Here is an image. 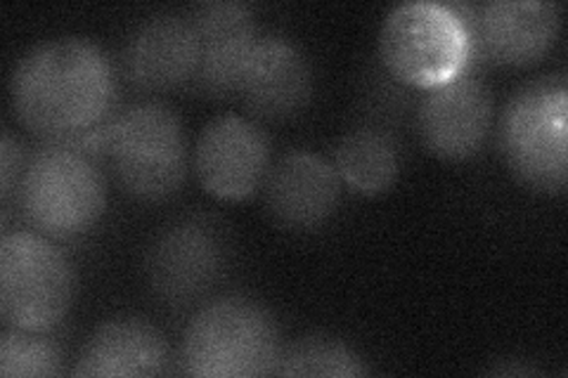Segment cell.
Here are the masks:
<instances>
[{
  "label": "cell",
  "mask_w": 568,
  "mask_h": 378,
  "mask_svg": "<svg viewBox=\"0 0 568 378\" xmlns=\"http://www.w3.org/2000/svg\"><path fill=\"white\" fill-rule=\"evenodd\" d=\"M114 100L110 58L81 35L33 45L12 69L10 102L17 121L43 142H64L98 159Z\"/></svg>",
  "instance_id": "obj_1"
},
{
  "label": "cell",
  "mask_w": 568,
  "mask_h": 378,
  "mask_svg": "<svg viewBox=\"0 0 568 378\" xmlns=\"http://www.w3.org/2000/svg\"><path fill=\"white\" fill-rule=\"evenodd\" d=\"M280 334L265 305L223 296L192 317L181 340L183 374L197 378H258L277 374Z\"/></svg>",
  "instance_id": "obj_2"
},
{
  "label": "cell",
  "mask_w": 568,
  "mask_h": 378,
  "mask_svg": "<svg viewBox=\"0 0 568 378\" xmlns=\"http://www.w3.org/2000/svg\"><path fill=\"white\" fill-rule=\"evenodd\" d=\"M22 213L48 239H77L91 232L106 206L100 159L64 142H43L24 164Z\"/></svg>",
  "instance_id": "obj_3"
},
{
  "label": "cell",
  "mask_w": 568,
  "mask_h": 378,
  "mask_svg": "<svg viewBox=\"0 0 568 378\" xmlns=\"http://www.w3.org/2000/svg\"><path fill=\"white\" fill-rule=\"evenodd\" d=\"M102 159L133 200L164 202L187 175L183 123L162 102H138L106 123Z\"/></svg>",
  "instance_id": "obj_4"
},
{
  "label": "cell",
  "mask_w": 568,
  "mask_h": 378,
  "mask_svg": "<svg viewBox=\"0 0 568 378\" xmlns=\"http://www.w3.org/2000/svg\"><path fill=\"white\" fill-rule=\"evenodd\" d=\"M497 142L509 171L524 185L561 194L568 185L566 76H542L519 88L500 116Z\"/></svg>",
  "instance_id": "obj_5"
},
{
  "label": "cell",
  "mask_w": 568,
  "mask_h": 378,
  "mask_svg": "<svg viewBox=\"0 0 568 378\" xmlns=\"http://www.w3.org/2000/svg\"><path fill=\"white\" fill-rule=\"evenodd\" d=\"M74 300V269L39 232H8L0 239V315L6 327L52 331Z\"/></svg>",
  "instance_id": "obj_6"
},
{
  "label": "cell",
  "mask_w": 568,
  "mask_h": 378,
  "mask_svg": "<svg viewBox=\"0 0 568 378\" xmlns=\"http://www.w3.org/2000/svg\"><path fill=\"white\" fill-rule=\"evenodd\" d=\"M379 52L390 76L432 90L471 67L469 35L450 6L403 3L386 14Z\"/></svg>",
  "instance_id": "obj_7"
},
{
  "label": "cell",
  "mask_w": 568,
  "mask_h": 378,
  "mask_svg": "<svg viewBox=\"0 0 568 378\" xmlns=\"http://www.w3.org/2000/svg\"><path fill=\"white\" fill-rule=\"evenodd\" d=\"M469 35L471 64L530 67L540 62L561 29V8L542 0H493L484 6H450Z\"/></svg>",
  "instance_id": "obj_8"
},
{
  "label": "cell",
  "mask_w": 568,
  "mask_h": 378,
  "mask_svg": "<svg viewBox=\"0 0 568 378\" xmlns=\"http://www.w3.org/2000/svg\"><path fill=\"white\" fill-rule=\"evenodd\" d=\"M225 260L223 234L204 218H185L156 234L145 256V277L156 298L187 305L221 279Z\"/></svg>",
  "instance_id": "obj_9"
},
{
  "label": "cell",
  "mask_w": 568,
  "mask_h": 378,
  "mask_svg": "<svg viewBox=\"0 0 568 378\" xmlns=\"http://www.w3.org/2000/svg\"><path fill=\"white\" fill-rule=\"evenodd\" d=\"M200 185L221 202L254 196L271 171V142L261 125L244 116H219L204 125L192 154Z\"/></svg>",
  "instance_id": "obj_10"
},
{
  "label": "cell",
  "mask_w": 568,
  "mask_h": 378,
  "mask_svg": "<svg viewBox=\"0 0 568 378\" xmlns=\"http://www.w3.org/2000/svg\"><path fill=\"white\" fill-rule=\"evenodd\" d=\"M490 125L493 95L471 71L426 90L417 112L424 147L448 161H465L481 152Z\"/></svg>",
  "instance_id": "obj_11"
},
{
  "label": "cell",
  "mask_w": 568,
  "mask_h": 378,
  "mask_svg": "<svg viewBox=\"0 0 568 378\" xmlns=\"http://www.w3.org/2000/svg\"><path fill=\"white\" fill-rule=\"evenodd\" d=\"M313 93V71L290 39L258 35L244 64L237 95L256 119L284 121L304 112Z\"/></svg>",
  "instance_id": "obj_12"
},
{
  "label": "cell",
  "mask_w": 568,
  "mask_h": 378,
  "mask_svg": "<svg viewBox=\"0 0 568 378\" xmlns=\"http://www.w3.org/2000/svg\"><path fill=\"white\" fill-rule=\"evenodd\" d=\"M271 218L296 232L325 225L342 202V177L329 161L313 152L284 154L265 177Z\"/></svg>",
  "instance_id": "obj_13"
},
{
  "label": "cell",
  "mask_w": 568,
  "mask_h": 378,
  "mask_svg": "<svg viewBox=\"0 0 568 378\" xmlns=\"http://www.w3.org/2000/svg\"><path fill=\"white\" fill-rule=\"evenodd\" d=\"M123 69L140 90H173L194 81L200 69V39L192 17L154 14L142 22L123 50Z\"/></svg>",
  "instance_id": "obj_14"
},
{
  "label": "cell",
  "mask_w": 568,
  "mask_h": 378,
  "mask_svg": "<svg viewBox=\"0 0 568 378\" xmlns=\"http://www.w3.org/2000/svg\"><path fill=\"white\" fill-rule=\"evenodd\" d=\"M192 24L200 39V69L194 83L209 98L237 95L248 52L261 35L254 10L246 3L216 0L194 10Z\"/></svg>",
  "instance_id": "obj_15"
},
{
  "label": "cell",
  "mask_w": 568,
  "mask_h": 378,
  "mask_svg": "<svg viewBox=\"0 0 568 378\" xmlns=\"http://www.w3.org/2000/svg\"><path fill=\"white\" fill-rule=\"evenodd\" d=\"M169 346L152 324L121 317L104 321L85 340L71 374L79 378H148L166 371Z\"/></svg>",
  "instance_id": "obj_16"
},
{
  "label": "cell",
  "mask_w": 568,
  "mask_h": 378,
  "mask_svg": "<svg viewBox=\"0 0 568 378\" xmlns=\"http://www.w3.org/2000/svg\"><path fill=\"white\" fill-rule=\"evenodd\" d=\"M332 166L353 192L379 196L394 187L400 175V147L390 133L361 125L339 140Z\"/></svg>",
  "instance_id": "obj_17"
},
{
  "label": "cell",
  "mask_w": 568,
  "mask_h": 378,
  "mask_svg": "<svg viewBox=\"0 0 568 378\" xmlns=\"http://www.w3.org/2000/svg\"><path fill=\"white\" fill-rule=\"evenodd\" d=\"M365 359L339 338L311 336L301 338L280 357L275 376H317V378H355L367 376Z\"/></svg>",
  "instance_id": "obj_18"
},
{
  "label": "cell",
  "mask_w": 568,
  "mask_h": 378,
  "mask_svg": "<svg viewBox=\"0 0 568 378\" xmlns=\"http://www.w3.org/2000/svg\"><path fill=\"white\" fill-rule=\"evenodd\" d=\"M62 348L48 331L6 327L0 336V376L48 378L62 371Z\"/></svg>",
  "instance_id": "obj_19"
},
{
  "label": "cell",
  "mask_w": 568,
  "mask_h": 378,
  "mask_svg": "<svg viewBox=\"0 0 568 378\" xmlns=\"http://www.w3.org/2000/svg\"><path fill=\"white\" fill-rule=\"evenodd\" d=\"M24 164L27 161L22 156L20 142L12 137L10 131H6L3 140H0V196H3V204H8L12 192L20 187Z\"/></svg>",
  "instance_id": "obj_20"
}]
</instances>
